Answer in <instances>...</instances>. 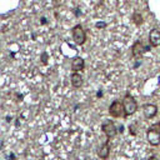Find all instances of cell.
Returning a JSON list of instances; mask_svg holds the SVG:
<instances>
[{"label":"cell","instance_id":"cell-2","mask_svg":"<svg viewBox=\"0 0 160 160\" xmlns=\"http://www.w3.org/2000/svg\"><path fill=\"white\" fill-rule=\"evenodd\" d=\"M71 36H72V40L75 41V44H78V45H84L86 41V32L80 24L75 25L71 29Z\"/></svg>","mask_w":160,"mask_h":160},{"label":"cell","instance_id":"cell-7","mask_svg":"<svg viewBox=\"0 0 160 160\" xmlns=\"http://www.w3.org/2000/svg\"><path fill=\"white\" fill-rule=\"evenodd\" d=\"M142 114L146 119H152L158 114V106L155 104H144L142 105Z\"/></svg>","mask_w":160,"mask_h":160},{"label":"cell","instance_id":"cell-11","mask_svg":"<svg viewBox=\"0 0 160 160\" xmlns=\"http://www.w3.org/2000/svg\"><path fill=\"white\" fill-rule=\"evenodd\" d=\"M70 81H71V85L74 88H81L82 84H84V78L79 74V72H72L71 76H70Z\"/></svg>","mask_w":160,"mask_h":160},{"label":"cell","instance_id":"cell-1","mask_svg":"<svg viewBox=\"0 0 160 160\" xmlns=\"http://www.w3.org/2000/svg\"><path fill=\"white\" fill-rule=\"evenodd\" d=\"M122 105H124V111H125V118L134 115L139 108L138 101L135 100V98L130 94H126L122 99Z\"/></svg>","mask_w":160,"mask_h":160},{"label":"cell","instance_id":"cell-4","mask_svg":"<svg viewBox=\"0 0 160 160\" xmlns=\"http://www.w3.org/2000/svg\"><path fill=\"white\" fill-rule=\"evenodd\" d=\"M101 130H102V132L106 135L108 139H112V138L116 136V134H118V128H116V125L114 124L112 120H105V121H102V124H101Z\"/></svg>","mask_w":160,"mask_h":160},{"label":"cell","instance_id":"cell-15","mask_svg":"<svg viewBox=\"0 0 160 160\" xmlns=\"http://www.w3.org/2000/svg\"><path fill=\"white\" fill-rule=\"evenodd\" d=\"M148 160H159V159H158L156 156H154V155H152V156H150V158H149Z\"/></svg>","mask_w":160,"mask_h":160},{"label":"cell","instance_id":"cell-9","mask_svg":"<svg viewBox=\"0 0 160 160\" xmlns=\"http://www.w3.org/2000/svg\"><path fill=\"white\" fill-rule=\"evenodd\" d=\"M109 141H110V139H108L102 145H100L99 146V149H98V156L101 159V160H106L108 158H109V155H110V145H109Z\"/></svg>","mask_w":160,"mask_h":160},{"label":"cell","instance_id":"cell-6","mask_svg":"<svg viewBox=\"0 0 160 160\" xmlns=\"http://www.w3.org/2000/svg\"><path fill=\"white\" fill-rule=\"evenodd\" d=\"M146 139H148V142L152 146L160 145V132L152 130L151 128H149L146 130Z\"/></svg>","mask_w":160,"mask_h":160},{"label":"cell","instance_id":"cell-10","mask_svg":"<svg viewBox=\"0 0 160 160\" xmlns=\"http://www.w3.org/2000/svg\"><path fill=\"white\" fill-rule=\"evenodd\" d=\"M71 70L74 71V72H79V71H81V70H84V68H85V60L82 59V58H74L72 60H71Z\"/></svg>","mask_w":160,"mask_h":160},{"label":"cell","instance_id":"cell-3","mask_svg":"<svg viewBox=\"0 0 160 160\" xmlns=\"http://www.w3.org/2000/svg\"><path fill=\"white\" fill-rule=\"evenodd\" d=\"M109 114L112 118H125V111H124V105L122 101L120 100H114L110 106H109Z\"/></svg>","mask_w":160,"mask_h":160},{"label":"cell","instance_id":"cell-14","mask_svg":"<svg viewBox=\"0 0 160 160\" xmlns=\"http://www.w3.org/2000/svg\"><path fill=\"white\" fill-rule=\"evenodd\" d=\"M105 26H106V24H104V22H101V24L98 22V24H96V28H105Z\"/></svg>","mask_w":160,"mask_h":160},{"label":"cell","instance_id":"cell-13","mask_svg":"<svg viewBox=\"0 0 160 160\" xmlns=\"http://www.w3.org/2000/svg\"><path fill=\"white\" fill-rule=\"evenodd\" d=\"M150 128H151L152 130H155V131L160 132V122H155V124H152Z\"/></svg>","mask_w":160,"mask_h":160},{"label":"cell","instance_id":"cell-5","mask_svg":"<svg viewBox=\"0 0 160 160\" xmlns=\"http://www.w3.org/2000/svg\"><path fill=\"white\" fill-rule=\"evenodd\" d=\"M149 50H150V46L144 45V42L141 40H138L131 46V55H132V58H136L138 59V58H141L142 54L146 52V51H149Z\"/></svg>","mask_w":160,"mask_h":160},{"label":"cell","instance_id":"cell-12","mask_svg":"<svg viewBox=\"0 0 160 160\" xmlns=\"http://www.w3.org/2000/svg\"><path fill=\"white\" fill-rule=\"evenodd\" d=\"M131 19H132V22L135 24V25H141L142 22H144V19H142V15L140 14V12H138V11H135L134 14H132V16H131Z\"/></svg>","mask_w":160,"mask_h":160},{"label":"cell","instance_id":"cell-8","mask_svg":"<svg viewBox=\"0 0 160 160\" xmlns=\"http://www.w3.org/2000/svg\"><path fill=\"white\" fill-rule=\"evenodd\" d=\"M149 44L154 48L160 46V30L159 29H152L149 32Z\"/></svg>","mask_w":160,"mask_h":160}]
</instances>
